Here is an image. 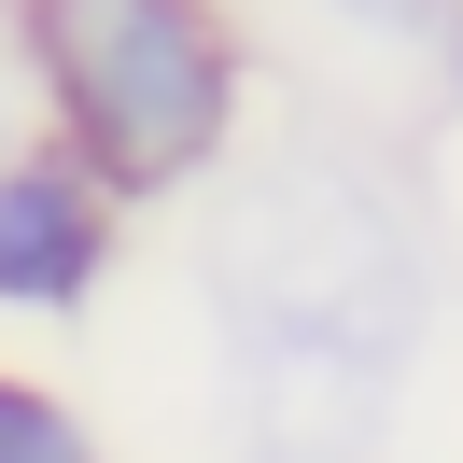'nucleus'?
<instances>
[{"mask_svg":"<svg viewBox=\"0 0 463 463\" xmlns=\"http://www.w3.org/2000/svg\"><path fill=\"white\" fill-rule=\"evenodd\" d=\"M113 267V197L71 155H0V309H85Z\"/></svg>","mask_w":463,"mask_h":463,"instance_id":"obj_3","label":"nucleus"},{"mask_svg":"<svg viewBox=\"0 0 463 463\" xmlns=\"http://www.w3.org/2000/svg\"><path fill=\"white\" fill-rule=\"evenodd\" d=\"M14 43L99 197H169L239 127V43L211 0H14Z\"/></svg>","mask_w":463,"mask_h":463,"instance_id":"obj_2","label":"nucleus"},{"mask_svg":"<svg viewBox=\"0 0 463 463\" xmlns=\"http://www.w3.org/2000/svg\"><path fill=\"white\" fill-rule=\"evenodd\" d=\"M211 295L253 351H295V365H393L421 337V253L379 211V183L323 169V155H281L225 197L211 225Z\"/></svg>","mask_w":463,"mask_h":463,"instance_id":"obj_1","label":"nucleus"},{"mask_svg":"<svg viewBox=\"0 0 463 463\" xmlns=\"http://www.w3.org/2000/svg\"><path fill=\"white\" fill-rule=\"evenodd\" d=\"M351 14H365V29H421L435 0H351Z\"/></svg>","mask_w":463,"mask_h":463,"instance_id":"obj_5","label":"nucleus"},{"mask_svg":"<svg viewBox=\"0 0 463 463\" xmlns=\"http://www.w3.org/2000/svg\"><path fill=\"white\" fill-rule=\"evenodd\" d=\"M0 463H99V449H85V421L43 379H0Z\"/></svg>","mask_w":463,"mask_h":463,"instance_id":"obj_4","label":"nucleus"}]
</instances>
